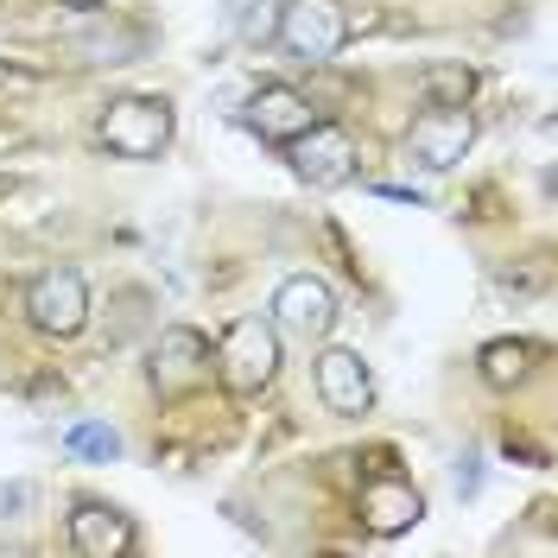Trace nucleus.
Returning a JSON list of instances; mask_svg holds the SVG:
<instances>
[{
	"mask_svg": "<svg viewBox=\"0 0 558 558\" xmlns=\"http://www.w3.org/2000/svg\"><path fill=\"white\" fill-rule=\"evenodd\" d=\"M172 140V108L159 96H121L102 114V146L114 159H159Z\"/></svg>",
	"mask_w": 558,
	"mask_h": 558,
	"instance_id": "nucleus-1",
	"label": "nucleus"
},
{
	"mask_svg": "<svg viewBox=\"0 0 558 558\" xmlns=\"http://www.w3.org/2000/svg\"><path fill=\"white\" fill-rule=\"evenodd\" d=\"M216 368H222V381L235 387V393H260V387L279 375V337H274V324H260V317H235V324L222 330Z\"/></svg>",
	"mask_w": 558,
	"mask_h": 558,
	"instance_id": "nucleus-2",
	"label": "nucleus"
},
{
	"mask_svg": "<svg viewBox=\"0 0 558 558\" xmlns=\"http://www.w3.org/2000/svg\"><path fill=\"white\" fill-rule=\"evenodd\" d=\"M343 7L337 0H299V7H286L279 13L274 38L292 51V58H305V64H330L337 51H343Z\"/></svg>",
	"mask_w": 558,
	"mask_h": 558,
	"instance_id": "nucleus-3",
	"label": "nucleus"
},
{
	"mask_svg": "<svg viewBox=\"0 0 558 558\" xmlns=\"http://www.w3.org/2000/svg\"><path fill=\"white\" fill-rule=\"evenodd\" d=\"M330 324H337V292L312 274H292L279 279L274 292V330L286 337H299V343H317V337H330Z\"/></svg>",
	"mask_w": 558,
	"mask_h": 558,
	"instance_id": "nucleus-4",
	"label": "nucleus"
},
{
	"mask_svg": "<svg viewBox=\"0 0 558 558\" xmlns=\"http://www.w3.org/2000/svg\"><path fill=\"white\" fill-rule=\"evenodd\" d=\"M470 140H476V121H470V108L463 102H438L425 108L413 121V159L425 172H451L457 159L470 153Z\"/></svg>",
	"mask_w": 558,
	"mask_h": 558,
	"instance_id": "nucleus-5",
	"label": "nucleus"
},
{
	"mask_svg": "<svg viewBox=\"0 0 558 558\" xmlns=\"http://www.w3.org/2000/svg\"><path fill=\"white\" fill-rule=\"evenodd\" d=\"M26 312H33L38 330H51V337H76L83 317H89V292H83V279L70 274V267H51V274L33 279Z\"/></svg>",
	"mask_w": 558,
	"mask_h": 558,
	"instance_id": "nucleus-6",
	"label": "nucleus"
},
{
	"mask_svg": "<svg viewBox=\"0 0 558 558\" xmlns=\"http://www.w3.org/2000/svg\"><path fill=\"white\" fill-rule=\"evenodd\" d=\"M292 166H299V178L305 184H317V191H337V184H349L355 178V146H349L343 128H305V134L292 140Z\"/></svg>",
	"mask_w": 558,
	"mask_h": 558,
	"instance_id": "nucleus-7",
	"label": "nucleus"
},
{
	"mask_svg": "<svg viewBox=\"0 0 558 558\" xmlns=\"http://www.w3.org/2000/svg\"><path fill=\"white\" fill-rule=\"evenodd\" d=\"M317 393H324L330 413H368V400H375L368 362L355 349H324L317 355Z\"/></svg>",
	"mask_w": 558,
	"mask_h": 558,
	"instance_id": "nucleus-8",
	"label": "nucleus"
},
{
	"mask_svg": "<svg viewBox=\"0 0 558 558\" xmlns=\"http://www.w3.org/2000/svg\"><path fill=\"white\" fill-rule=\"evenodd\" d=\"M247 128H254L260 140H279V146H292V140L312 128V102H305L299 89L274 83V89H260V96L247 102Z\"/></svg>",
	"mask_w": 558,
	"mask_h": 558,
	"instance_id": "nucleus-9",
	"label": "nucleus"
},
{
	"mask_svg": "<svg viewBox=\"0 0 558 558\" xmlns=\"http://www.w3.org/2000/svg\"><path fill=\"white\" fill-rule=\"evenodd\" d=\"M70 546L83 558H121L134 546V526H128V514H114L102 501H83V508L70 514Z\"/></svg>",
	"mask_w": 558,
	"mask_h": 558,
	"instance_id": "nucleus-10",
	"label": "nucleus"
},
{
	"mask_svg": "<svg viewBox=\"0 0 558 558\" xmlns=\"http://www.w3.org/2000/svg\"><path fill=\"white\" fill-rule=\"evenodd\" d=\"M204 368H209V343L197 337V330H166L159 349H153V381H159V393L191 387Z\"/></svg>",
	"mask_w": 558,
	"mask_h": 558,
	"instance_id": "nucleus-11",
	"label": "nucleus"
},
{
	"mask_svg": "<svg viewBox=\"0 0 558 558\" xmlns=\"http://www.w3.org/2000/svg\"><path fill=\"white\" fill-rule=\"evenodd\" d=\"M418 514H425V495H418L413 483L381 476V483L362 488V526H368V533H400V526H413Z\"/></svg>",
	"mask_w": 558,
	"mask_h": 558,
	"instance_id": "nucleus-12",
	"label": "nucleus"
},
{
	"mask_svg": "<svg viewBox=\"0 0 558 558\" xmlns=\"http://www.w3.org/2000/svg\"><path fill=\"white\" fill-rule=\"evenodd\" d=\"M526 375V343H488L483 349V381L488 387H514Z\"/></svg>",
	"mask_w": 558,
	"mask_h": 558,
	"instance_id": "nucleus-13",
	"label": "nucleus"
},
{
	"mask_svg": "<svg viewBox=\"0 0 558 558\" xmlns=\"http://www.w3.org/2000/svg\"><path fill=\"white\" fill-rule=\"evenodd\" d=\"M70 457L114 463V457H121V432H114V425H76V432H70Z\"/></svg>",
	"mask_w": 558,
	"mask_h": 558,
	"instance_id": "nucleus-14",
	"label": "nucleus"
},
{
	"mask_svg": "<svg viewBox=\"0 0 558 558\" xmlns=\"http://www.w3.org/2000/svg\"><path fill=\"white\" fill-rule=\"evenodd\" d=\"M26 508H33V483H26V476H13V483H0V526H7V521H20Z\"/></svg>",
	"mask_w": 558,
	"mask_h": 558,
	"instance_id": "nucleus-15",
	"label": "nucleus"
},
{
	"mask_svg": "<svg viewBox=\"0 0 558 558\" xmlns=\"http://www.w3.org/2000/svg\"><path fill=\"white\" fill-rule=\"evenodd\" d=\"M235 26H242V38H247V45H267L279 20L267 13V7H242V13H235Z\"/></svg>",
	"mask_w": 558,
	"mask_h": 558,
	"instance_id": "nucleus-16",
	"label": "nucleus"
},
{
	"mask_svg": "<svg viewBox=\"0 0 558 558\" xmlns=\"http://www.w3.org/2000/svg\"><path fill=\"white\" fill-rule=\"evenodd\" d=\"M425 83H432V96H445V102H463V96H470V70H432Z\"/></svg>",
	"mask_w": 558,
	"mask_h": 558,
	"instance_id": "nucleus-17",
	"label": "nucleus"
},
{
	"mask_svg": "<svg viewBox=\"0 0 558 558\" xmlns=\"http://www.w3.org/2000/svg\"><path fill=\"white\" fill-rule=\"evenodd\" d=\"M476 483H483V470H476V457L457 470V495H476Z\"/></svg>",
	"mask_w": 558,
	"mask_h": 558,
	"instance_id": "nucleus-18",
	"label": "nucleus"
},
{
	"mask_svg": "<svg viewBox=\"0 0 558 558\" xmlns=\"http://www.w3.org/2000/svg\"><path fill=\"white\" fill-rule=\"evenodd\" d=\"M0 83H7V89H33V76H26V70H0Z\"/></svg>",
	"mask_w": 558,
	"mask_h": 558,
	"instance_id": "nucleus-19",
	"label": "nucleus"
},
{
	"mask_svg": "<svg viewBox=\"0 0 558 558\" xmlns=\"http://www.w3.org/2000/svg\"><path fill=\"white\" fill-rule=\"evenodd\" d=\"M70 7H102V0H70Z\"/></svg>",
	"mask_w": 558,
	"mask_h": 558,
	"instance_id": "nucleus-20",
	"label": "nucleus"
}]
</instances>
